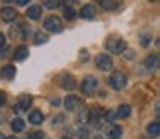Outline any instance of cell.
Returning a JSON list of instances; mask_svg holds the SVG:
<instances>
[{
    "instance_id": "7c38bea8",
    "label": "cell",
    "mask_w": 160,
    "mask_h": 139,
    "mask_svg": "<svg viewBox=\"0 0 160 139\" xmlns=\"http://www.w3.org/2000/svg\"><path fill=\"white\" fill-rule=\"evenodd\" d=\"M14 76H16V67L11 65V64L0 69V77L2 79H14Z\"/></svg>"
},
{
    "instance_id": "4dcf8cb0",
    "label": "cell",
    "mask_w": 160,
    "mask_h": 139,
    "mask_svg": "<svg viewBox=\"0 0 160 139\" xmlns=\"http://www.w3.org/2000/svg\"><path fill=\"white\" fill-rule=\"evenodd\" d=\"M7 53H9V48L2 50V53H0V57H2V59H5V57H7Z\"/></svg>"
},
{
    "instance_id": "277c9868",
    "label": "cell",
    "mask_w": 160,
    "mask_h": 139,
    "mask_svg": "<svg viewBox=\"0 0 160 139\" xmlns=\"http://www.w3.org/2000/svg\"><path fill=\"white\" fill-rule=\"evenodd\" d=\"M43 26H45V29H47V31H50V33H60L64 29L62 21H60L57 16H50V17H47Z\"/></svg>"
},
{
    "instance_id": "5bb4252c",
    "label": "cell",
    "mask_w": 160,
    "mask_h": 139,
    "mask_svg": "<svg viewBox=\"0 0 160 139\" xmlns=\"http://www.w3.org/2000/svg\"><path fill=\"white\" fill-rule=\"evenodd\" d=\"M28 55H29V50H28V46H18L16 48V52H14V59L18 60V62H22V60H26L28 59Z\"/></svg>"
},
{
    "instance_id": "e575fe53",
    "label": "cell",
    "mask_w": 160,
    "mask_h": 139,
    "mask_svg": "<svg viewBox=\"0 0 160 139\" xmlns=\"http://www.w3.org/2000/svg\"><path fill=\"white\" fill-rule=\"evenodd\" d=\"M5 139H18V137H5Z\"/></svg>"
},
{
    "instance_id": "4316f807",
    "label": "cell",
    "mask_w": 160,
    "mask_h": 139,
    "mask_svg": "<svg viewBox=\"0 0 160 139\" xmlns=\"http://www.w3.org/2000/svg\"><path fill=\"white\" fill-rule=\"evenodd\" d=\"M42 137H43V132H31V134H28L26 139H42Z\"/></svg>"
},
{
    "instance_id": "d6a6232c",
    "label": "cell",
    "mask_w": 160,
    "mask_h": 139,
    "mask_svg": "<svg viewBox=\"0 0 160 139\" xmlns=\"http://www.w3.org/2000/svg\"><path fill=\"white\" fill-rule=\"evenodd\" d=\"M93 139H103V137H102V136H95Z\"/></svg>"
},
{
    "instance_id": "2e32d148",
    "label": "cell",
    "mask_w": 160,
    "mask_h": 139,
    "mask_svg": "<svg viewBox=\"0 0 160 139\" xmlns=\"http://www.w3.org/2000/svg\"><path fill=\"white\" fill-rule=\"evenodd\" d=\"M26 16H28L29 19H33V21L40 19V16H42V5H31V7L28 9V12H26Z\"/></svg>"
},
{
    "instance_id": "7402d4cb",
    "label": "cell",
    "mask_w": 160,
    "mask_h": 139,
    "mask_svg": "<svg viewBox=\"0 0 160 139\" xmlns=\"http://www.w3.org/2000/svg\"><path fill=\"white\" fill-rule=\"evenodd\" d=\"M90 118H91V113H90L88 110H84L83 113H79L78 122H79V124H88V122H90Z\"/></svg>"
},
{
    "instance_id": "f1b7e54d",
    "label": "cell",
    "mask_w": 160,
    "mask_h": 139,
    "mask_svg": "<svg viewBox=\"0 0 160 139\" xmlns=\"http://www.w3.org/2000/svg\"><path fill=\"white\" fill-rule=\"evenodd\" d=\"M5 100H7V98H5V93H2V91H0V107L5 103Z\"/></svg>"
},
{
    "instance_id": "30bf717a",
    "label": "cell",
    "mask_w": 160,
    "mask_h": 139,
    "mask_svg": "<svg viewBox=\"0 0 160 139\" xmlns=\"http://www.w3.org/2000/svg\"><path fill=\"white\" fill-rule=\"evenodd\" d=\"M28 33H29V29L26 28L24 24H19L18 28H12V29H11L12 38H19V40H24L26 36H28Z\"/></svg>"
},
{
    "instance_id": "ffe728a7",
    "label": "cell",
    "mask_w": 160,
    "mask_h": 139,
    "mask_svg": "<svg viewBox=\"0 0 160 139\" xmlns=\"http://www.w3.org/2000/svg\"><path fill=\"white\" fill-rule=\"evenodd\" d=\"M12 131L14 132L24 131V122H22L21 118H14V120H12Z\"/></svg>"
},
{
    "instance_id": "9c48e42d",
    "label": "cell",
    "mask_w": 160,
    "mask_h": 139,
    "mask_svg": "<svg viewBox=\"0 0 160 139\" xmlns=\"http://www.w3.org/2000/svg\"><path fill=\"white\" fill-rule=\"evenodd\" d=\"M79 16H81L83 19H93L95 16H97V9H95V5L86 4V5H83V7H81Z\"/></svg>"
},
{
    "instance_id": "74e56055",
    "label": "cell",
    "mask_w": 160,
    "mask_h": 139,
    "mask_svg": "<svg viewBox=\"0 0 160 139\" xmlns=\"http://www.w3.org/2000/svg\"><path fill=\"white\" fill-rule=\"evenodd\" d=\"M152 2H157V0H152Z\"/></svg>"
},
{
    "instance_id": "cb8c5ba5",
    "label": "cell",
    "mask_w": 160,
    "mask_h": 139,
    "mask_svg": "<svg viewBox=\"0 0 160 139\" xmlns=\"http://www.w3.org/2000/svg\"><path fill=\"white\" fill-rule=\"evenodd\" d=\"M64 17L67 19V21H72L74 17H76V12H74L72 7H66L64 9Z\"/></svg>"
},
{
    "instance_id": "d4e9b609",
    "label": "cell",
    "mask_w": 160,
    "mask_h": 139,
    "mask_svg": "<svg viewBox=\"0 0 160 139\" xmlns=\"http://www.w3.org/2000/svg\"><path fill=\"white\" fill-rule=\"evenodd\" d=\"M60 5V0H45V7L47 9H57Z\"/></svg>"
},
{
    "instance_id": "83f0119b",
    "label": "cell",
    "mask_w": 160,
    "mask_h": 139,
    "mask_svg": "<svg viewBox=\"0 0 160 139\" xmlns=\"http://www.w3.org/2000/svg\"><path fill=\"white\" fill-rule=\"evenodd\" d=\"M4 46H5V36L0 33V48H4Z\"/></svg>"
},
{
    "instance_id": "484cf974",
    "label": "cell",
    "mask_w": 160,
    "mask_h": 139,
    "mask_svg": "<svg viewBox=\"0 0 160 139\" xmlns=\"http://www.w3.org/2000/svg\"><path fill=\"white\" fill-rule=\"evenodd\" d=\"M88 129H79V131H78V137L79 139H88Z\"/></svg>"
},
{
    "instance_id": "ba28073f",
    "label": "cell",
    "mask_w": 160,
    "mask_h": 139,
    "mask_svg": "<svg viewBox=\"0 0 160 139\" xmlns=\"http://www.w3.org/2000/svg\"><path fill=\"white\" fill-rule=\"evenodd\" d=\"M64 105H66V108H67L69 112H76L78 108L81 107V100H79V96H74V94H71V96L66 98Z\"/></svg>"
},
{
    "instance_id": "d590c367",
    "label": "cell",
    "mask_w": 160,
    "mask_h": 139,
    "mask_svg": "<svg viewBox=\"0 0 160 139\" xmlns=\"http://www.w3.org/2000/svg\"><path fill=\"white\" fill-rule=\"evenodd\" d=\"M62 139H72V137H67V136H66V137H62Z\"/></svg>"
},
{
    "instance_id": "603a6c76",
    "label": "cell",
    "mask_w": 160,
    "mask_h": 139,
    "mask_svg": "<svg viewBox=\"0 0 160 139\" xmlns=\"http://www.w3.org/2000/svg\"><path fill=\"white\" fill-rule=\"evenodd\" d=\"M48 41V36L45 35V33H36L35 35V43L36 45H42V43H47Z\"/></svg>"
},
{
    "instance_id": "52a82bcc",
    "label": "cell",
    "mask_w": 160,
    "mask_h": 139,
    "mask_svg": "<svg viewBox=\"0 0 160 139\" xmlns=\"http://www.w3.org/2000/svg\"><path fill=\"white\" fill-rule=\"evenodd\" d=\"M31 103H33V100H31V96L29 94H21L19 96V100H18V105H16V112H24V110H28L29 107H31Z\"/></svg>"
},
{
    "instance_id": "4fadbf2b",
    "label": "cell",
    "mask_w": 160,
    "mask_h": 139,
    "mask_svg": "<svg viewBox=\"0 0 160 139\" xmlns=\"http://www.w3.org/2000/svg\"><path fill=\"white\" fill-rule=\"evenodd\" d=\"M122 0H98V4L105 9V11H115L121 5Z\"/></svg>"
},
{
    "instance_id": "1f68e13d",
    "label": "cell",
    "mask_w": 160,
    "mask_h": 139,
    "mask_svg": "<svg viewBox=\"0 0 160 139\" xmlns=\"http://www.w3.org/2000/svg\"><path fill=\"white\" fill-rule=\"evenodd\" d=\"M59 103H60V101L57 100V98H55V100H52V105H55V107H57V105H59Z\"/></svg>"
},
{
    "instance_id": "6da1fadb",
    "label": "cell",
    "mask_w": 160,
    "mask_h": 139,
    "mask_svg": "<svg viewBox=\"0 0 160 139\" xmlns=\"http://www.w3.org/2000/svg\"><path fill=\"white\" fill-rule=\"evenodd\" d=\"M126 46H128V43H126L122 38H117V36L107 40V43H105V48H107L110 53H124Z\"/></svg>"
},
{
    "instance_id": "8fae6325",
    "label": "cell",
    "mask_w": 160,
    "mask_h": 139,
    "mask_svg": "<svg viewBox=\"0 0 160 139\" xmlns=\"http://www.w3.org/2000/svg\"><path fill=\"white\" fill-rule=\"evenodd\" d=\"M16 16H18V12H16L14 9H11V7H5V9L0 11V17L4 19L5 22H12L16 19Z\"/></svg>"
},
{
    "instance_id": "e0dca14e",
    "label": "cell",
    "mask_w": 160,
    "mask_h": 139,
    "mask_svg": "<svg viewBox=\"0 0 160 139\" xmlns=\"http://www.w3.org/2000/svg\"><path fill=\"white\" fill-rule=\"evenodd\" d=\"M107 136L110 139H119L122 136V127L121 125H110L108 131H107Z\"/></svg>"
},
{
    "instance_id": "44dd1931",
    "label": "cell",
    "mask_w": 160,
    "mask_h": 139,
    "mask_svg": "<svg viewBox=\"0 0 160 139\" xmlns=\"http://www.w3.org/2000/svg\"><path fill=\"white\" fill-rule=\"evenodd\" d=\"M146 131H148L152 136H158L160 134V124H158V122H152V124L148 125V129H146Z\"/></svg>"
},
{
    "instance_id": "7a4b0ae2",
    "label": "cell",
    "mask_w": 160,
    "mask_h": 139,
    "mask_svg": "<svg viewBox=\"0 0 160 139\" xmlns=\"http://www.w3.org/2000/svg\"><path fill=\"white\" fill-rule=\"evenodd\" d=\"M97 86H98V81L93 76H86L83 79V83H81V93L84 96H91L97 91Z\"/></svg>"
},
{
    "instance_id": "9a60e30c",
    "label": "cell",
    "mask_w": 160,
    "mask_h": 139,
    "mask_svg": "<svg viewBox=\"0 0 160 139\" xmlns=\"http://www.w3.org/2000/svg\"><path fill=\"white\" fill-rule=\"evenodd\" d=\"M145 67L150 70H155L158 69V55H148L145 59Z\"/></svg>"
},
{
    "instance_id": "3957f363",
    "label": "cell",
    "mask_w": 160,
    "mask_h": 139,
    "mask_svg": "<svg viewBox=\"0 0 160 139\" xmlns=\"http://www.w3.org/2000/svg\"><path fill=\"white\" fill-rule=\"evenodd\" d=\"M108 84H110V88L121 91V89H124L126 84H128V77L122 72H112V76L108 77Z\"/></svg>"
},
{
    "instance_id": "5b68a950",
    "label": "cell",
    "mask_w": 160,
    "mask_h": 139,
    "mask_svg": "<svg viewBox=\"0 0 160 139\" xmlns=\"http://www.w3.org/2000/svg\"><path fill=\"white\" fill-rule=\"evenodd\" d=\"M95 64H97V67L100 70H110L112 69V59H110V55H107V53H100V55H97Z\"/></svg>"
},
{
    "instance_id": "8d00e7d4",
    "label": "cell",
    "mask_w": 160,
    "mask_h": 139,
    "mask_svg": "<svg viewBox=\"0 0 160 139\" xmlns=\"http://www.w3.org/2000/svg\"><path fill=\"white\" fill-rule=\"evenodd\" d=\"M4 2H12V0H4Z\"/></svg>"
},
{
    "instance_id": "d6986e66",
    "label": "cell",
    "mask_w": 160,
    "mask_h": 139,
    "mask_svg": "<svg viewBox=\"0 0 160 139\" xmlns=\"http://www.w3.org/2000/svg\"><path fill=\"white\" fill-rule=\"evenodd\" d=\"M129 113H131V107H129V105H121V107L117 108V112H115V117L126 118V117H129Z\"/></svg>"
},
{
    "instance_id": "f546056e",
    "label": "cell",
    "mask_w": 160,
    "mask_h": 139,
    "mask_svg": "<svg viewBox=\"0 0 160 139\" xmlns=\"http://www.w3.org/2000/svg\"><path fill=\"white\" fill-rule=\"evenodd\" d=\"M29 4V0H18V5H21V7H22V5H28Z\"/></svg>"
},
{
    "instance_id": "8992f818",
    "label": "cell",
    "mask_w": 160,
    "mask_h": 139,
    "mask_svg": "<svg viewBox=\"0 0 160 139\" xmlns=\"http://www.w3.org/2000/svg\"><path fill=\"white\" fill-rule=\"evenodd\" d=\"M59 83H60V88L62 89H74L76 88V79H74V76H71V74H62V76L59 77Z\"/></svg>"
},
{
    "instance_id": "ac0fdd59",
    "label": "cell",
    "mask_w": 160,
    "mask_h": 139,
    "mask_svg": "<svg viewBox=\"0 0 160 139\" xmlns=\"http://www.w3.org/2000/svg\"><path fill=\"white\" fill-rule=\"evenodd\" d=\"M43 118H45V117H43V113H42V112H38V110H33L31 113H29V122H31L33 125H40L43 122Z\"/></svg>"
},
{
    "instance_id": "836d02e7",
    "label": "cell",
    "mask_w": 160,
    "mask_h": 139,
    "mask_svg": "<svg viewBox=\"0 0 160 139\" xmlns=\"http://www.w3.org/2000/svg\"><path fill=\"white\" fill-rule=\"evenodd\" d=\"M0 139H5V136H4V134H2V132H0Z\"/></svg>"
}]
</instances>
